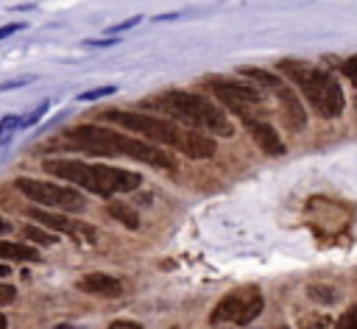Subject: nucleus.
Wrapping results in <instances>:
<instances>
[{"label": "nucleus", "instance_id": "b1692460", "mask_svg": "<svg viewBox=\"0 0 357 329\" xmlns=\"http://www.w3.org/2000/svg\"><path fill=\"white\" fill-rule=\"evenodd\" d=\"M28 84H33V75H20V78H11V81H3L0 92H11V89H20V86H28Z\"/></svg>", "mask_w": 357, "mask_h": 329}, {"label": "nucleus", "instance_id": "2f4dec72", "mask_svg": "<svg viewBox=\"0 0 357 329\" xmlns=\"http://www.w3.org/2000/svg\"><path fill=\"white\" fill-rule=\"evenodd\" d=\"M8 231H11V220L0 217V237H3V234H8Z\"/></svg>", "mask_w": 357, "mask_h": 329}, {"label": "nucleus", "instance_id": "473e14b6", "mask_svg": "<svg viewBox=\"0 0 357 329\" xmlns=\"http://www.w3.org/2000/svg\"><path fill=\"white\" fill-rule=\"evenodd\" d=\"M351 315H354V321H357V304H354V307H351Z\"/></svg>", "mask_w": 357, "mask_h": 329}, {"label": "nucleus", "instance_id": "4be33fe9", "mask_svg": "<svg viewBox=\"0 0 357 329\" xmlns=\"http://www.w3.org/2000/svg\"><path fill=\"white\" fill-rule=\"evenodd\" d=\"M142 22V17L137 14V17H128V20H123V22H117V25H112V28H106V33H112V36H117V33H123V31H131V28H137Z\"/></svg>", "mask_w": 357, "mask_h": 329}, {"label": "nucleus", "instance_id": "412c9836", "mask_svg": "<svg viewBox=\"0 0 357 329\" xmlns=\"http://www.w3.org/2000/svg\"><path fill=\"white\" fill-rule=\"evenodd\" d=\"M310 296H312L318 304H332V301L337 298L335 290H329V287H318V284H310Z\"/></svg>", "mask_w": 357, "mask_h": 329}, {"label": "nucleus", "instance_id": "f03ea898", "mask_svg": "<svg viewBox=\"0 0 357 329\" xmlns=\"http://www.w3.org/2000/svg\"><path fill=\"white\" fill-rule=\"evenodd\" d=\"M42 170L78 187L86 190L98 198H112L117 192H134L142 187V176L134 170H123V167H112V164H89L81 159H67V156H56V159H45Z\"/></svg>", "mask_w": 357, "mask_h": 329}, {"label": "nucleus", "instance_id": "cd10ccee", "mask_svg": "<svg viewBox=\"0 0 357 329\" xmlns=\"http://www.w3.org/2000/svg\"><path fill=\"white\" fill-rule=\"evenodd\" d=\"M84 45H86V47H112V45H117V36H103V39H86Z\"/></svg>", "mask_w": 357, "mask_h": 329}, {"label": "nucleus", "instance_id": "9b49d317", "mask_svg": "<svg viewBox=\"0 0 357 329\" xmlns=\"http://www.w3.org/2000/svg\"><path fill=\"white\" fill-rule=\"evenodd\" d=\"M245 128H248V134H251V139L257 142V148L265 153V156H282L287 148H284V142H282V137H279V131L268 123V120H248L245 123Z\"/></svg>", "mask_w": 357, "mask_h": 329}, {"label": "nucleus", "instance_id": "f704fd0d", "mask_svg": "<svg viewBox=\"0 0 357 329\" xmlns=\"http://www.w3.org/2000/svg\"><path fill=\"white\" fill-rule=\"evenodd\" d=\"M279 329H287V326H279Z\"/></svg>", "mask_w": 357, "mask_h": 329}, {"label": "nucleus", "instance_id": "1a4fd4ad", "mask_svg": "<svg viewBox=\"0 0 357 329\" xmlns=\"http://www.w3.org/2000/svg\"><path fill=\"white\" fill-rule=\"evenodd\" d=\"M25 215H28L33 223H39V226H45V229H50V231L70 234L73 240L92 243V240L98 237V231H95L92 223H86V220H75V217H70V215H56V212H50V209H45V206H31Z\"/></svg>", "mask_w": 357, "mask_h": 329}, {"label": "nucleus", "instance_id": "7ed1b4c3", "mask_svg": "<svg viewBox=\"0 0 357 329\" xmlns=\"http://www.w3.org/2000/svg\"><path fill=\"white\" fill-rule=\"evenodd\" d=\"M296 86H298V95H304V100L310 103V109L324 117V120H335L343 114L346 109V95H343V86L340 81L329 72V70H321V67H312L307 61H296V59H284L276 64Z\"/></svg>", "mask_w": 357, "mask_h": 329}, {"label": "nucleus", "instance_id": "aec40b11", "mask_svg": "<svg viewBox=\"0 0 357 329\" xmlns=\"http://www.w3.org/2000/svg\"><path fill=\"white\" fill-rule=\"evenodd\" d=\"M114 92H117V86H114V84H109V86H95V89H89V92H81V95H78V100H81V103H89V100L109 98V95H114Z\"/></svg>", "mask_w": 357, "mask_h": 329}, {"label": "nucleus", "instance_id": "a211bd4d", "mask_svg": "<svg viewBox=\"0 0 357 329\" xmlns=\"http://www.w3.org/2000/svg\"><path fill=\"white\" fill-rule=\"evenodd\" d=\"M20 128H22V117H17V114H6V117L0 120V142H8L11 134H17Z\"/></svg>", "mask_w": 357, "mask_h": 329}, {"label": "nucleus", "instance_id": "39448f33", "mask_svg": "<svg viewBox=\"0 0 357 329\" xmlns=\"http://www.w3.org/2000/svg\"><path fill=\"white\" fill-rule=\"evenodd\" d=\"M103 120L120 125L123 131H128L134 137H142L148 142H156V145H165V148H173V151H181V142H184V134H187V128H178L173 120H165V117H156V114H148V112L109 109V112H103Z\"/></svg>", "mask_w": 357, "mask_h": 329}, {"label": "nucleus", "instance_id": "f8f14e48", "mask_svg": "<svg viewBox=\"0 0 357 329\" xmlns=\"http://www.w3.org/2000/svg\"><path fill=\"white\" fill-rule=\"evenodd\" d=\"M78 290L98 298H117L123 296V282L112 273H86L78 279Z\"/></svg>", "mask_w": 357, "mask_h": 329}, {"label": "nucleus", "instance_id": "72a5a7b5", "mask_svg": "<svg viewBox=\"0 0 357 329\" xmlns=\"http://www.w3.org/2000/svg\"><path fill=\"white\" fill-rule=\"evenodd\" d=\"M56 329H70V326H67V323H61V326H56Z\"/></svg>", "mask_w": 357, "mask_h": 329}, {"label": "nucleus", "instance_id": "c85d7f7f", "mask_svg": "<svg viewBox=\"0 0 357 329\" xmlns=\"http://www.w3.org/2000/svg\"><path fill=\"white\" fill-rule=\"evenodd\" d=\"M22 28H25V22H8V25H0V39L17 33V31H22Z\"/></svg>", "mask_w": 357, "mask_h": 329}, {"label": "nucleus", "instance_id": "4468645a", "mask_svg": "<svg viewBox=\"0 0 357 329\" xmlns=\"http://www.w3.org/2000/svg\"><path fill=\"white\" fill-rule=\"evenodd\" d=\"M0 259L3 262H36L39 251L28 243H11V240L0 237Z\"/></svg>", "mask_w": 357, "mask_h": 329}, {"label": "nucleus", "instance_id": "c756f323", "mask_svg": "<svg viewBox=\"0 0 357 329\" xmlns=\"http://www.w3.org/2000/svg\"><path fill=\"white\" fill-rule=\"evenodd\" d=\"M332 329H357V321H354V315H351V312H346V315H343Z\"/></svg>", "mask_w": 357, "mask_h": 329}, {"label": "nucleus", "instance_id": "bb28decb", "mask_svg": "<svg viewBox=\"0 0 357 329\" xmlns=\"http://www.w3.org/2000/svg\"><path fill=\"white\" fill-rule=\"evenodd\" d=\"M106 329H145V326L137 323V321H128V318H117V321H112Z\"/></svg>", "mask_w": 357, "mask_h": 329}, {"label": "nucleus", "instance_id": "0eeeda50", "mask_svg": "<svg viewBox=\"0 0 357 329\" xmlns=\"http://www.w3.org/2000/svg\"><path fill=\"white\" fill-rule=\"evenodd\" d=\"M262 307H265L262 290L257 284H243V287L229 290L215 304V309L209 312V323L212 326H248L251 321H257Z\"/></svg>", "mask_w": 357, "mask_h": 329}, {"label": "nucleus", "instance_id": "f3484780", "mask_svg": "<svg viewBox=\"0 0 357 329\" xmlns=\"http://www.w3.org/2000/svg\"><path fill=\"white\" fill-rule=\"evenodd\" d=\"M22 234H25L31 243H39V245H53V243L59 240L53 231H45V229H39V226H31V223L22 229Z\"/></svg>", "mask_w": 357, "mask_h": 329}, {"label": "nucleus", "instance_id": "393cba45", "mask_svg": "<svg viewBox=\"0 0 357 329\" xmlns=\"http://www.w3.org/2000/svg\"><path fill=\"white\" fill-rule=\"evenodd\" d=\"M340 72H343V75L357 86V56H349V59L340 64Z\"/></svg>", "mask_w": 357, "mask_h": 329}, {"label": "nucleus", "instance_id": "6ab92c4d", "mask_svg": "<svg viewBox=\"0 0 357 329\" xmlns=\"http://www.w3.org/2000/svg\"><path fill=\"white\" fill-rule=\"evenodd\" d=\"M298 326H301V329H332L335 323H332V318H329V315L315 312V315H304V318L298 321Z\"/></svg>", "mask_w": 357, "mask_h": 329}, {"label": "nucleus", "instance_id": "2eb2a0df", "mask_svg": "<svg viewBox=\"0 0 357 329\" xmlns=\"http://www.w3.org/2000/svg\"><path fill=\"white\" fill-rule=\"evenodd\" d=\"M240 75L245 78V81H251V84H257L259 89H276L279 84H282V75L279 72H268V70H254V67H243L240 70Z\"/></svg>", "mask_w": 357, "mask_h": 329}, {"label": "nucleus", "instance_id": "6e6552de", "mask_svg": "<svg viewBox=\"0 0 357 329\" xmlns=\"http://www.w3.org/2000/svg\"><path fill=\"white\" fill-rule=\"evenodd\" d=\"M17 192H22L28 201L45 206V209H59V212H81L86 206L84 192H78V187L73 184H56V181H45V178H31V176H20L14 178Z\"/></svg>", "mask_w": 357, "mask_h": 329}, {"label": "nucleus", "instance_id": "ddd939ff", "mask_svg": "<svg viewBox=\"0 0 357 329\" xmlns=\"http://www.w3.org/2000/svg\"><path fill=\"white\" fill-rule=\"evenodd\" d=\"M181 153L190 159H212L218 153V145L209 134H204L198 128H187L184 142H181Z\"/></svg>", "mask_w": 357, "mask_h": 329}, {"label": "nucleus", "instance_id": "5701e85b", "mask_svg": "<svg viewBox=\"0 0 357 329\" xmlns=\"http://www.w3.org/2000/svg\"><path fill=\"white\" fill-rule=\"evenodd\" d=\"M47 106H50V103H47V100H42V103H39V106H36V109H33V112L28 114V117H22V128H31V125H36V123H39V120L45 117Z\"/></svg>", "mask_w": 357, "mask_h": 329}, {"label": "nucleus", "instance_id": "7c9ffc66", "mask_svg": "<svg viewBox=\"0 0 357 329\" xmlns=\"http://www.w3.org/2000/svg\"><path fill=\"white\" fill-rule=\"evenodd\" d=\"M184 11H167V14H156L153 22H170V20H178Z\"/></svg>", "mask_w": 357, "mask_h": 329}, {"label": "nucleus", "instance_id": "a878e982", "mask_svg": "<svg viewBox=\"0 0 357 329\" xmlns=\"http://www.w3.org/2000/svg\"><path fill=\"white\" fill-rule=\"evenodd\" d=\"M14 298H17V287H14V284H6V282H0V307L11 304Z\"/></svg>", "mask_w": 357, "mask_h": 329}, {"label": "nucleus", "instance_id": "9d476101", "mask_svg": "<svg viewBox=\"0 0 357 329\" xmlns=\"http://www.w3.org/2000/svg\"><path fill=\"white\" fill-rule=\"evenodd\" d=\"M271 92H273L276 100H279V112H282V117H284V125H287L290 131H301V128L307 125V112H304L301 95H298L296 89H290L284 81H282L276 89H271Z\"/></svg>", "mask_w": 357, "mask_h": 329}, {"label": "nucleus", "instance_id": "423d86ee", "mask_svg": "<svg viewBox=\"0 0 357 329\" xmlns=\"http://www.w3.org/2000/svg\"><path fill=\"white\" fill-rule=\"evenodd\" d=\"M204 86H209L212 95L243 123L257 120V112L265 106V92L257 84H245V81H237L229 75H209V78H204Z\"/></svg>", "mask_w": 357, "mask_h": 329}, {"label": "nucleus", "instance_id": "20e7f679", "mask_svg": "<svg viewBox=\"0 0 357 329\" xmlns=\"http://www.w3.org/2000/svg\"><path fill=\"white\" fill-rule=\"evenodd\" d=\"M153 106L165 109L173 120L184 123L187 128L206 131L212 137H234V123L229 114L206 95L201 92H187V89H170L153 100Z\"/></svg>", "mask_w": 357, "mask_h": 329}, {"label": "nucleus", "instance_id": "dca6fc26", "mask_svg": "<svg viewBox=\"0 0 357 329\" xmlns=\"http://www.w3.org/2000/svg\"><path fill=\"white\" fill-rule=\"evenodd\" d=\"M109 215L117 220V223H123L126 229H139V215L128 206V204H123V201H109Z\"/></svg>", "mask_w": 357, "mask_h": 329}, {"label": "nucleus", "instance_id": "f257e3e1", "mask_svg": "<svg viewBox=\"0 0 357 329\" xmlns=\"http://www.w3.org/2000/svg\"><path fill=\"white\" fill-rule=\"evenodd\" d=\"M67 139L75 142L84 153H92V156H128V159L145 162L156 170H170V173L178 170L176 159L165 148H159L156 142L106 128L100 123H81V125L67 131Z\"/></svg>", "mask_w": 357, "mask_h": 329}]
</instances>
